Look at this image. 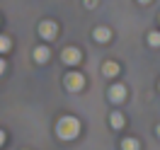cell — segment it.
<instances>
[{
	"label": "cell",
	"instance_id": "12",
	"mask_svg": "<svg viewBox=\"0 0 160 150\" xmlns=\"http://www.w3.org/2000/svg\"><path fill=\"white\" fill-rule=\"evenodd\" d=\"M148 44L150 46H160V31H150L148 34Z\"/></svg>",
	"mask_w": 160,
	"mask_h": 150
},
{
	"label": "cell",
	"instance_id": "4",
	"mask_svg": "<svg viewBox=\"0 0 160 150\" xmlns=\"http://www.w3.org/2000/svg\"><path fill=\"white\" fill-rule=\"evenodd\" d=\"M80 51L73 49V46H68V49H63V63H68V65H75V63H80Z\"/></svg>",
	"mask_w": 160,
	"mask_h": 150
},
{
	"label": "cell",
	"instance_id": "16",
	"mask_svg": "<svg viewBox=\"0 0 160 150\" xmlns=\"http://www.w3.org/2000/svg\"><path fill=\"white\" fill-rule=\"evenodd\" d=\"M138 2H150V0H138Z\"/></svg>",
	"mask_w": 160,
	"mask_h": 150
},
{
	"label": "cell",
	"instance_id": "5",
	"mask_svg": "<svg viewBox=\"0 0 160 150\" xmlns=\"http://www.w3.org/2000/svg\"><path fill=\"white\" fill-rule=\"evenodd\" d=\"M109 97L114 102H121L124 97H126V87H124V85H114V87H109Z\"/></svg>",
	"mask_w": 160,
	"mask_h": 150
},
{
	"label": "cell",
	"instance_id": "3",
	"mask_svg": "<svg viewBox=\"0 0 160 150\" xmlns=\"http://www.w3.org/2000/svg\"><path fill=\"white\" fill-rule=\"evenodd\" d=\"M56 31H58V27H56V22H49V20H46V22H41V24H39V34H41V36H44V39H56Z\"/></svg>",
	"mask_w": 160,
	"mask_h": 150
},
{
	"label": "cell",
	"instance_id": "17",
	"mask_svg": "<svg viewBox=\"0 0 160 150\" xmlns=\"http://www.w3.org/2000/svg\"><path fill=\"white\" fill-rule=\"evenodd\" d=\"M158 136H160V126H158Z\"/></svg>",
	"mask_w": 160,
	"mask_h": 150
},
{
	"label": "cell",
	"instance_id": "14",
	"mask_svg": "<svg viewBox=\"0 0 160 150\" xmlns=\"http://www.w3.org/2000/svg\"><path fill=\"white\" fill-rule=\"evenodd\" d=\"M2 73H5V60L0 58V75H2Z\"/></svg>",
	"mask_w": 160,
	"mask_h": 150
},
{
	"label": "cell",
	"instance_id": "11",
	"mask_svg": "<svg viewBox=\"0 0 160 150\" xmlns=\"http://www.w3.org/2000/svg\"><path fill=\"white\" fill-rule=\"evenodd\" d=\"M10 46H12L10 36H0V53H5V51H10Z\"/></svg>",
	"mask_w": 160,
	"mask_h": 150
},
{
	"label": "cell",
	"instance_id": "1",
	"mask_svg": "<svg viewBox=\"0 0 160 150\" xmlns=\"http://www.w3.org/2000/svg\"><path fill=\"white\" fill-rule=\"evenodd\" d=\"M56 131H58V138L70 140L80 133V121L75 119V116H63V119L58 121V128Z\"/></svg>",
	"mask_w": 160,
	"mask_h": 150
},
{
	"label": "cell",
	"instance_id": "15",
	"mask_svg": "<svg viewBox=\"0 0 160 150\" xmlns=\"http://www.w3.org/2000/svg\"><path fill=\"white\" fill-rule=\"evenodd\" d=\"M2 140H5V133H2V131H0V145H2Z\"/></svg>",
	"mask_w": 160,
	"mask_h": 150
},
{
	"label": "cell",
	"instance_id": "8",
	"mask_svg": "<svg viewBox=\"0 0 160 150\" xmlns=\"http://www.w3.org/2000/svg\"><path fill=\"white\" fill-rule=\"evenodd\" d=\"M95 39L104 44V41H109V39H112V31L107 29V27H97V29H95Z\"/></svg>",
	"mask_w": 160,
	"mask_h": 150
},
{
	"label": "cell",
	"instance_id": "7",
	"mask_svg": "<svg viewBox=\"0 0 160 150\" xmlns=\"http://www.w3.org/2000/svg\"><path fill=\"white\" fill-rule=\"evenodd\" d=\"M102 73H104V75H107V78H114V75H117V73H119V65H117V63H114V60H107V63H104V65H102Z\"/></svg>",
	"mask_w": 160,
	"mask_h": 150
},
{
	"label": "cell",
	"instance_id": "9",
	"mask_svg": "<svg viewBox=\"0 0 160 150\" xmlns=\"http://www.w3.org/2000/svg\"><path fill=\"white\" fill-rule=\"evenodd\" d=\"M121 150H138V140L136 138H124L121 140Z\"/></svg>",
	"mask_w": 160,
	"mask_h": 150
},
{
	"label": "cell",
	"instance_id": "10",
	"mask_svg": "<svg viewBox=\"0 0 160 150\" xmlns=\"http://www.w3.org/2000/svg\"><path fill=\"white\" fill-rule=\"evenodd\" d=\"M112 126H114V128H121V126H124V116H121L119 111L112 114Z\"/></svg>",
	"mask_w": 160,
	"mask_h": 150
},
{
	"label": "cell",
	"instance_id": "13",
	"mask_svg": "<svg viewBox=\"0 0 160 150\" xmlns=\"http://www.w3.org/2000/svg\"><path fill=\"white\" fill-rule=\"evenodd\" d=\"M85 5H88V7H95V5H97V0H85Z\"/></svg>",
	"mask_w": 160,
	"mask_h": 150
},
{
	"label": "cell",
	"instance_id": "6",
	"mask_svg": "<svg viewBox=\"0 0 160 150\" xmlns=\"http://www.w3.org/2000/svg\"><path fill=\"white\" fill-rule=\"evenodd\" d=\"M49 56H51V51L46 49V46H37V49H34V58L39 60V63H46Z\"/></svg>",
	"mask_w": 160,
	"mask_h": 150
},
{
	"label": "cell",
	"instance_id": "2",
	"mask_svg": "<svg viewBox=\"0 0 160 150\" xmlns=\"http://www.w3.org/2000/svg\"><path fill=\"white\" fill-rule=\"evenodd\" d=\"M82 85H85V78H82L80 73H68V75H66V87H68L70 92H78Z\"/></svg>",
	"mask_w": 160,
	"mask_h": 150
}]
</instances>
